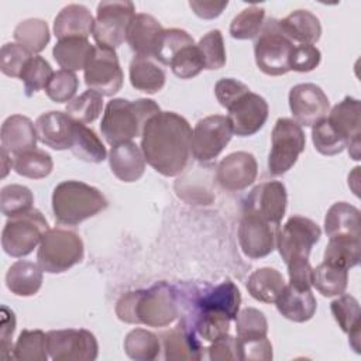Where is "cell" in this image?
<instances>
[{
  "label": "cell",
  "mask_w": 361,
  "mask_h": 361,
  "mask_svg": "<svg viewBox=\"0 0 361 361\" xmlns=\"http://www.w3.org/2000/svg\"><path fill=\"white\" fill-rule=\"evenodd\" d=\"M190 141L192 128L185 117L173 111H159L142 131L141 151L158 173L176 176L189 162Z\"/></svg>",
  "instance_id": "1"
},
{
  "label": "cell",
  "mask_w": 361,
  "mask_h": 361,
  "mask_svg": "<svg viewBox=\"0 0 361 361\" xmlns=\"http://www.w3.org/2000/svg\"><path fill=\"white\" fill-rule=\"evenodd\" d=\"M116 314L124 323L166 327L179 316L176 286L162 281L148 289L130 290L117 300Z\"/></svg>",
  "instance_id": "2"
},
{
  "label": "cell",
  "mask_w": 361,
  "mask_h": 361,
  "mask_svg": "<svg viewBox=\"0 0 361 361\" xmlns=\"http://www.w3.org/2000/svg\"><path fill=\"white\" fill-rule=\"evenodd\" d=\"M161 111L152 99H111L104 109L100 131L113 147L141 137L147 123Z\"/></svg>",
  "instance_id": "3"
},
{
  "label": "cell",
  "mask_w": 361,
  "mask_h": 361,
  "mask_svg": "<svg viewBox=\"0 0 361 361\" xmlns=\"http://www.w3.org/2000/svg\"><path fill=\"white\" fill-rule=\"evenodd\" d=\"M107 207V199L94 186L79 180H63L52 193V212L61 224L76 226Z\"/></svg>",
  "instance_id": "4"
},
{
  "label": "cell",
  "mask_w": 361,
  "mask_h": 361,
  "mask_svg": "<svg viewBox=\"0 0 361 361\" xmlns=\"http://www.w3.org/2000/svg\"><path fill=\"white\" fill-rule=\"evenodd\" d=\"M293 41L281 30L279 20L268 18L254 42L257 66L269 76H281L290 71Z\"/></svg>",
  "instance_id": "5"
},
{
  "label": "cell",
  "mask_w": 361,
  "mask_h": 361,
  "mask_svg": "<svg viewBox=\"0 0 361 361\" xmlns=\"http://www.w3.org/2000/svg\"><path fill=\"white\" fill-rule=\"evenodd\" d=\"M83 259V241L78 233L55 227L49 228L41 238L37 261L42 271L61 274Z\"/></svg>",
  "instance_id": "6"
},
{
  "label": "cell",
  "mask_w": 361,
  "mask_h": 361,
  "mask_svg": "<svg viewBox=\"0 0 361 361\" xmlns=\"http://www.w3.org/2000/svg\"><path fill=\"white\" fill-rule=\"evenodd\" d=\"M48 230L44 214L32 207L6 221L1 231V247L10 257H25L41 243Z\"/></svg>",
  "instance_id": "7"
},
{
  "label": "cell",
  "mask_w": 361,
  "mask_h": 361,
  "mask_svg": "<svg viewBox=\"0 0 361 361\" xmlns=\"http://www.w3.org/2000/svg\"><path fill=\"white\" fill-rule=\"evenodd\" d=\"M306 137L299 126L292 118H278L271 134V152L268 157V171L272 176H279L288 172L303 152Z\"/></svg>",
  "instance_id": "8"
},
{
  "label": "cell",
  "mask_w": 361,
  "mask_h": 361,
  "mask_svg": "<svg viewBox=\"0 0 361 361\" xmlns=\"http://www.w3.org/2000/svg\"><path fill=\"white\" fill-rule=\"evenodd\" d=\"M135 16L133 1H100L94 20L93 38L97 45L109 48L120 47L127 37L128 25Z\"/></svg>",
  "instance_id": "9"
},
{
  "label": "cell",
  "mask_w": 361,
  "mask_h": 361,
  "mask_svg": "<svg viewBox=\"0 0 361 361\" xmlns=\"http://www.w3.org/2000/svg\"><path fill=\"white\" fill-rule=\"evenodd\" d=\"M322 230L310 219L292 216L279 227L276 235V248L288 265L292 261L309 259L312 247L320 240Z\"/></svg>",
  "instance_id": "10"
},
{
  "label": "cell",
  "mask_w": 361,
  "mask_h": 361,
  "mask_svg": "<svg viewBox=\"0 0 361 361\" xmlns=\"http://www.w3.org/2000/svg\"><path fill=\"white\" fill-rule=\"evenodd\" d=\"M47 345L54 361H93L99 354L94 334L85 329L51 330L47 333Z\"/></svg>",
  "instance_id": "11"
},
{
  "label": "cell",
  "mask_w": 361,
  "mask_h": 361,
  "mask_svg": "<svg viewBox=\"0 0 361 361\" xmlns=\"http://www.w3.org/2000/svg\"><path fill=\"white\" fill-rule=\"evenodd\" d=\"M83 71L86 86L102 96H113L123 86V71L113 48L96 45Z\"/></svg>",
  "instance_id": "12"
},
{
  "label": "cell",
  "mask_w": 361,
  "mask_h": 361,
  "mask_svg": "<svg viewBox=\"0 0 361 361\" xmlns=\"http://www.w3.org/2000/svg\"><path fill=\"white\" fill-rule=\"evenodd\" d=\"M233 131L226 116L213 114L199 120L192 131L190 152L202 164L214 159L230 142Z\"/></svg>",
  "instance_id": "13"
},
{
  "label": "cell",
  "mask_w": 361,
  "mask_h": 361,
  "mask_svg": "<svg viewBox=\"0 0 361 361\" xmlns=\"http://www.w3.org/2000/svg\"><path fill=\"white\" fill-rule=\"evenodd\" d=\"M288 203L286 188L279 180H268L257 185L243 203V213L254 214L271 224L279 226Z\"/></svg>",
  "instance_id": "14"
},
{
  "label": "cell",
  "mask_w": 361,
  "mask_h": 361,
  "mask_svg": "<svg viewBox=\"0 0 361 361\" xmlns=\"http://www.w3.org/2000/svg\"><path fill=\"white\" fill-rule=\"evenodd\" d=\"M289 107L299 126L313 127L327 117L330 102L320 86L314 83H299L289 92Z\"/></svg>",
  "instance_id": "15"
},
{
  "label": "cell",
  "mask_w": 361,
  "mask_h": 361,
  "mask_svg": "<svg viewBox=\"0 0 361 361\" xmlns=\"http://www.w3.org/2000/svg\"><path fill=\"white\" fill-rule=\"evenodd\" d=\"M279 226L254 214L243 213L238 224V243L245 257L258 259L269 255L276 247Z\"/></svg>",
  "instance_id": "16"
},
{
  "label": "cell",
  "mask_w": 361,
  "mask_h": 361,
  "mask_svg": "<svg viewBox=\"0 0 361 361\" xmlns=\"http://www.w3.org/2000/svg\"><path fill=\"white\" fill-rule=\"evenodd\" d=\"M226 116L233 134L238 137H248L259 131L268 118V103L267 100L252 92L241 96L233 103Z\"/></svg>",
  "instance_id": "17"
},
{
  "label": "cell",
  "mask_w": 361,
  "mask_h": 361,
  "mask_svg": "<svg viewBox=\"0 0 361 361\" xmlns=\"http://www.w3.org/2000/svg\"><path fill=\"white\" fill-rule=\"evenodd\" d=\"M258 164L252 154L245 151L231 152L217 165L216 180L228 192H240L254 183Z\"/></svg>",
  "instance_id": "18"
},
{
  "label": "cell",
  "mask_w": 361,
  "mask_h": 361,
  "mask_svg": "<svg viewBox=\"0 0 361 361\" xmlns=\"http://www.w3.org/2000/svg\"><path fill=\"white\" fill-rule=\"evenodd\" d=\"M360 100L351 96H345L330 110L327 116V120L334 130L345 138L348 154L355 161L360 159Z\"/></svg>",
  "instance_id": "19"
},
{
  "label": "cell",
  "mask_w": 361,
  "mask_h": 361,
  "mask_svg": "<svg viewBox=\"0 0 361 361\" xmlns=\"http://www.w3.org/2000/svg\"><path fill=\"white\" fill-rule=\"evenodd\" d=\"M75 120L58 110L41 114L35 121V131L38 140L52 149H68L72 145Z\"/></svg>",
  "instance_id": "20"
},
{
  "label": "cell",
  "mask_w": 361,
  "mask_h": 361,
  "mask_svg": "<svg viewBox=\"0 0 361 361\" xmlns=\"http://www.w3.org/2000/svg\"><path fill=\"white\" fill-rule=\"evenodd\" d=\"M165 360H200L203 347L199 337L183 323H178L173 329L159 334Z\"/></svg>",
  "instance_id": "21"
},
{
  "label": "cell",
  "mask_w": 361,
  "mask_h": 361,
  "mask_svg": "<svg viewBox=\"0 0 361 361\" xmlns=\"http://www.w3.org/2000/svg\"><path fill=\"white\" fill-rule=\"evenodd\" d=\"M1 148L10 155H18L30 151L37 145L35 124L23 114H13L7 117L1 124Z\"/></svg>",
  "instance_id": "22"
},
{
  "label": "cell",
  "mask_w": 361,
  "mask_h": 361,
  "mask_svg": "<svg viewBox=\"0 0 361 361\" xmlns=\"http://www.w3.org/2000/svg\"><path fill=\"white\" fill-rule=\"evenodd\" d=\"M109 164L114 176L123 182H135L145 171L141 147L133 141L113 145L109 152Z\"/></svg>",
  "instance_id": "23"
},
{
  "label": "cell",
  "mask_w": 361,
  "mask_h": 361,
  "mask_svg": "<svg viewBox=\"0 0 361 361\" xmlns=\"http://www.w3.org/2000/svg\"><path fill=\"white\" fill-rule=\"evenodd\" d=\"M212 165H202L186 172L175 182V192L179 199L189 204H210L214 200L212 190Z\"/></svg>",
  "instance_id": "24"
},
{
  "label": "cell",
  "mask_w": 361,
  "mask_h": 361,
  "mask_svg": "<svg viewBox=\"0 0 361 361\" xmlns=\"http://www.w3.org/2000/svg\"><path fill=\"white\" fill-rule=\"evenodd\" d=\"M94 18L83 4L65 6L54 20V34L58 39L87 38L93 34Z\"/></svg>",
  "instance_id": "25"
},
{
  "label": "cell",
  "mask_w": 361,
  "mask_h": 361,
  "mask_svg": "<svg viewBox=\"0 0 361 361\" xmlns=\"http://www.w3.org/2000/svg\"><path fill=\"white\" fill-rule=\"evenodd\" d=\"M278 312L288 320L295 323H303L310 320L317 307V302L310 289H299L285 285L283 290L275 300Z\"/></svg>",
  "instance_id": "26"
},
{
  "label": "cell",
  "mask_w": 361,
  "mask_h": 361,
  "mask_svg": "<svg viewBox=\"0 0 361 361\" xmlns=\"http://www.w3.org/2000/svg\"><path fill=\"white\" fill-rule=\"evenodd\" d=\"M162 30L161 23L154 16L138 13L128 25L126 41L137 55L152 58L155 42Z\"/></svg>",
  "instance_id": "27"
},
{
  "label": "cell",
  "mask_w": 361,
  "mask_h": 361,
  "mask_svg": "<svg viewBox=\"0 0 361 361\" xmlns=\"http://www.w3.org/2000/svg\"><path fill=\"white\" fill-rule=\"evenodd\" d=\"M330 310L340 329L348 334V341L353 350L360 353L361 310L358 300L351 295L343 293L330 303Z\"/></svg>",
  "instance_id": "28"
},
{
  "label": "cell",
  "mask_w": 361,
  "mask_h": 361,
  "mask_svg": "<svg viewBox=\"0 0 361 361\" xmlns=\"http://www.w3.org/2000/svg\"><path fill=\"white\" fill-rule=\"evenodd\" d=\"M165 71L151 56L135 55L130 62V82L133 87L154 94L165 85Z\"/></svg>",
  "instance_id": "29"
},
{
  "label": "cell",
  "mask_w": 361,
  "mask_h": 361,
  "mask_svg": "<svg viewBox=\"0 0 361 361\" xmlns=\"http://www.w3.org/2000/svg\"><path fill=\"white\" fill-rule=\"evenodd\" d=\"M324 231L329 238L360 237V210L347 202H336L326 213Z\"/></svg>",
  "instance_id": "30"
},
{
  "label": "cell",
  "mask_w": 361,
  "mask_h": 361,
  "mask_svg": "<svg viewBox=\"0 0 361 361\" xmlns=\"http://www.w3.org/2000/svg\"><path fill=\"white\" fill-rule=\"evenodd\" d=\"M6 285L17 296H32L42 285V269L31 261H16L6 274Z\"/></svg>",
  "instance_id": "31"
},
{
  "label": "cell",
  "mask_w": 361,
  "mask_h": 361,
  "mask_svg": "<svg viewBox=\"0 0 361 361\" xmlns=\"http://www.w3.org/2000/svg\"><path fill=\"white\" fill-rule=\"evenodd\" d=\"M281 30L292 39L300 44H314L320 39L322 25L319 18L309 10H295L279 20Z\"/></svg>",
  "instance_id": "32"
},
{
  "label": "cell",
  "mask_w": 361,
  "mask_h": 361,
  "mask_svg": "<svg viewBox=\"0 0 361 361\" xmlns=\"http://www.w3.org/2000/svg\"><path fill=\"white\" fill-rule=\"evenodd\" d=\"M93 49L87 38H65L54 45L52 55L62 69L75 72L86 68Z\"/></svg>",
  "instance_id": "33"
},
{
  "label": "cell",
  "mask_w": 361,
  "mask_h": 361,
  "mask_svg": "<svg viewBox=\"0 0 361 361\" xmlns=\"http://www.w3.org/2000/svg\"><path fill=\"white\" fill-rule=\"evenodd\" d=\"M285 279L275 268L264 267L254 271L247 281L248 293L264 303H275L285 288Z\"/></svg>",
  "instance_id": "34"
},
{
  "label": "cell",
  "mask_w": 361,
  "mask_h": 361,
  "mask_svg": "<svg viewBox=\"0 0 361 361\" xmlns=\"http://www.w3.org/2000/svg\"><path fill=\"white\" fill-rule=\"evenodd\" d=\"M69 149L76 158L92 164L103 162L107 155V151L99 135L92 128L78 121H75L73 138Z\"/></svg>",
  "instance_id": "35"
},
{
  "label": "cell",
  "mask_w": 361,
  "mask_h": 361,
  "mask_svg": "<svg viewBox=\"0 0 361 361\" xmlns=\"http://www.w3.org/2000/svg\"><path fill=\"white\" fill-rule=\"evenodd\" d=\"M323 262L350 269L360 262V237L341 235L331 237L326 245Z\"/></svg>",
  "instance_id": "36"
},
{
  "label": "cell",
  "mask_w": 361,
  "mask_h": 361,
  "mask_svg": "<svg viewBox=\"0 0 361 361\" xmlns=\"http://www.w3.org/2000/svg\"><path fill=\"white\" fill-rule=\"evenodd\" d=\"M348 285V271L322 262L312 271V286L323 296H340Z\"/></svg>",
  "instance_id": "37"
},
{
  "label": "cell",
  "mask_w": 361,
  "mask_h": 361,
  "mask_svg": "<svg viewBox=\"0 0 361 361\" xmlns=\"http://www.w3.org/2000/svg\"><path fill=\"white\" fill-rule=\"evenodd\" d=\"M14 39L31 55L41 52L49 42L51 34L47 21L41 18H27L14 28Z\"/></svg>",
  "instance_id": "38"
},
{
  "label": "cell",
  "mask_w": 361,
  "mask_h": 361,
  "mask_svg": "<svg viewBox=\"0 0 361 361\" xmlns=\"http://www.w3.org/2000/svg\"><path fill=\"white\" fill-rule=\"evenodd\" d=\"M193 37L180 28H164L159 34L154 51L152 58L164 65H171L172 59L186 47L193 45Z\"/></svg>",
  "instance_id": "39"
},
{
  "label": "cell",
  "mask_w": 361,
  "mask_h": 361,
  "mask_svg": "<svg viewBox=\"0 0 361 361\" xmlns=\"http://www.w3.org/2000/svg\"><path fill=\"white\" fill-rule=\"evenodd\" d=\"M126 354L135 361H151L159 355L161 340L145 329H134L124 338Z\"/></svg>",
  "instance_id": "40"
},
{
  "label": "cell",
  "mask_w": 361,
  "mask_h": 361,
  "mask_svg": "<svg viewBox=\"0 0 361 361\" xmlns=\"http://www.w3.org/2000/svg\"><path fill=\"white\" fill-rule=\"evenodd\" d=\"M52 158L44 149L32 148L13 157V169L24 178L42 179L52 172Z\"/></svg>",
  "instance_id": "41"
},
{
  "label": "cell",
  "mask_w": 361,
  "mask_h": 361,
  "mask_svg": "<svg viewBox=\"0 0 361 361\" xmlns=\"http://www.w3.org/2000/svg\"><path fill=\"white\" fill-rule=\"evenodd\" d=\"M13 358L18 361H47V334L42 330H23L14 344Z\"/></svg>",
  "instance_id": "42"
},
{
  "label": "cell",
  "mask_w": 361,
  "mask_h": 361,
  "mask_svg": "<svg viewBox=\"0 0 361 361\" xmlns=\"http://www.w3.org/2000/svg\"><path fill=\"white\" fill-rule=\"evenodd\" d=\"M265 21V10L259 6H248L241 10L230 24V35L235 39H250L258 35Z\"/></svg>",
  "instance_id": "43"
},
{
  "label": "cell",
  "mask_w": 361,
  "mask_h": 361,
  "mask_svg": "<svg viewBox=\"0 0 361 361\" xmlns=\"http://www.w3.org/2000/svg\"><path fill=\"white\" fill-rule=\"evenodd\" d=\"M103 110V96L89 89L66 104V113L82 124L93 123Z\"/></svg>",
  "instance_id": "44"
},
{
  "label": "cell",
  "mask_w": 361,
  "mask_h": 361,
  "mask_svg": "<svg viewBox=\"0 0 361 361\" xmlns=\"http://www.w3.org/2000/svg\"><path fill=\"white\" fill-rule=\"evenodd\" d=\"M52 75V68L47 59L42 56H31L20 76L24 83L25 96L31 97L34 93L45 89Z\"/></svg>",
  "instance_id": "45"
},
{
  "label": "cell",
  "mask_w": 361,
  "mask_h": 361,
  "mask_svg": "<svg viewBox=\"0 0 361 361\" xmlns=\"http://www.w3.org/2000/svg\"><path fill=\"white\" fill-rule=\"evenodd\" d=\"M34 195L23 185H7L0 193V210L7 217H14L32 209Z\"/></svg>",
  "instance_id": "46"
},
{
  "label": "cell",
  "mask_w": 361,
  "mask_h": 361,
  "mask_svg": "<svg viewBox=\"0 0 361 361\" xmlns=\"http://www.w3.org/2000/svg\"><path fill=\"white\" fill-rule=\"evenodd\" d=\"M312 140L314 148L323 155H337L347 147L345 138L334 130L327 117L313 126Z\"/></svg>",
  "instance_id": "47"
},
{
  "label": "cell",
  "mask_w": 361,
  "mask_h": 361,
  "mask_svg": "<svg viewBox=\"0 0 361 361\" xmlns=\"http://www.w3.org/2000/svg\"><path fill=\"white\" fill-rule=\"evenodd\" d=\"M235 330L240 340H252L265 337L268 333V322L262 312L255 307H245L235 316Z\"/></svg>",
  "instance_id": "48"
},
{
  "label": "cell",
  "mask_w": 361,
  "mask_h": 361,
  "mask_svg": "<svg viewBox=\"0 0 361 361\" xmlns=\"http://www.w3.org/2000/svg\"><path fill=\"white\" fill-rule=\"evenodd\" d=\"M197 48L204 61V69H220L226 65V48L223 35L219 30H212L204 34L197 44Z\"/></svg>",
  "instance_id": "49"
},
{
  "label": "cell",
  "mask_w": 361,
  "mask_h": 361,
  "mask_svg": "<svg viewBox=\"0 0 361 361\" xmlns=\"http://www.w3.org/2000/svg\"><path fill=\"white\" fill-rule=\"evenodd\" d=\"M79 87V79L75 72L59 69L54 72L51 80L48 82L45 92L48 97L55 103H65L71 102L76 94Z\"/></svg>",
  "instance_id": "50"
},
{
  "label": "cell",
  "mask_w": 361,
  "mask_h": 361,
  "mask_svg": "<svg viewBox=\"0 0 361 361\" xmlns=\"http://www.w3.org/2000/svg\"><path fill=\"white\" fill-rule=\"evenodd\" d=\"M171 69L180 79H192L204 69L203 56L196 44L183 48L171 62Z\"/></svg>",
  "instance_id": "51"
},
{
  "label": "cell",
  "mask_w": 361,
  "mask_h": 361,
  "mask_svg": "<svg viewBox=\"0 0 361 361\" xmlns=\"http://www.w3.org/2000/svg\"><path fill=\"white\" fill-rule=\"evenodd\" d=\"M32 55L17 42H7L0 49V69L10 78H20Z\"/></svg>",
  "instance_id": "52"
},
{
  "label": "cell",
  "mask_w": 361,
  "mask_h": 361,
  "mask_svg": "<svg viewBox=\"0 0 361 361\" xmlns=\"http://www.w3.org/2000/svg\"><path fill=\"white\" fill-rule=\"evenodd\" d=\"M238 341V353H240V361H269L272 360V344L268 340V337L261 338H252V340H240Z\"/></svg>",
  "instance_id": "53"
},
{
  "label": "cell",
  "mask_w": 361,
  "mask_h": 361,
  "mask_svg": "<svg viewBox=\"0 0 361 361\" xmlns=\"http://www.w3.org/2000/svg\"><path fill=\"white\" fill-rule=\"evenodd\" d=\"M322 54L317 47L312 44L295 45L290 56V71L310 72L319 66Z\"/></svg>",
  "instance_id": "54"
},
{
  "label": "cell",
  "mask_w": 361,
  "mask_h": 361,
  "mask_svg": "<svg viewBox=\"0 0 361 361\" xmlns=\"http://www.w3.org/2000/svg\"><path fill=\"white\" fill-rule=\"evenodd\" d=\"M248 92L250 89L247 85L233 78H223L214 86L216 99L226 109H228L233 103H235L241 96Z\"/></svg>",
  "instance_id": "55"
},
{
  "label": "cell",
  "mask_w": 361,
  "mask_h": 361,
  "mask_svg": "<svg viewBox=\"0 0 361 361\" xmlns=\"http://www.w3.org/2000/svg\"><path fill=\"white\" fill-rule=\"evenodd\" d=\"M0 357L3 360L13 358L11 337L16 330V316L7 306H1L0 310Z\"/></svg>",
  "instance_id": "56"
},
{
  "label": "cell",
  "mask_w": 361,
  "mask_h": 361,
  "mask_svg": "<svg viewBox=\"0 0 361 361\" xmlns=\"http://www.w3.org/2000/svg\"><path fill=\"white\" fill-rule=\"evenodd\" d=\"M209 358L212 361H226V360H240L238 341L237 337L226 334L210 344L207 348Z\"/></svg>",
  "instance_id": "57"
},
{
  "label": "cell",
  "mask_w": 361,
  "mask_h": 361,
  "mask_svg": "<svg viewBox=\"0 0 361 361\" xmlns=\"http://www.w3.org/2000/svg\"><path fill=\"white\" fill-rule=\"evenodd\" d=\"M289 283L299 289H310L312 288V265L309 259H298L292 261L288 265Z\"/></svg>",
  "instance_id": "58"
},
{
  "label": "cell",
  "mask_w": 361,
  "mask_h": 361,
  "mask_svg": "<svg viewBox=\"0 0 361 361\" xmlns=\"http://www.w3.org/2000/svg\"><path fill=\"white\" fill-rule=\"evenodd\" d=\"M227 4L228 1H189V7L193 10V13L204 20L219 17Z\"/></svg>",
  "instance_id": "59"
},
{
  "label": "cell",
  "mask_w": 361,
  "mask_h": 361,
  "mask_svg": "<svg viewBox=\"0 0 361 361\" xmlns=\"http://www.w3.org/2000/svg\"><path fill=\"white\" fill-rule=\"evenodd\" d=\"M0 157H1V169H3L1 176L4 178L7 175V172H8V169L13 168V157L6 149H3V148L0 151Z\"/></svg>",
  "instance_id": "60"
}]
</instances>
